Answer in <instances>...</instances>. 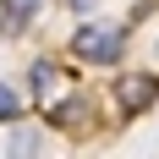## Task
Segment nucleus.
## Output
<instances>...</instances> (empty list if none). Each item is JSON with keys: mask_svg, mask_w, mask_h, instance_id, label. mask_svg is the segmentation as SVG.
Returning <instances> with one entry per match:
<instances>
[{"mask_svg": "<svg viewBox=\"0 0 159 159\" xmlns=\"http://www.w3.org/2000/svg\"><path fill=\"white\" fill-rule=\"evenodd\" d=\"M82 110H88V99L71 93V99H61V104H49V121H55V126H71V121H82Z\"/></svg>", "mask_w": 159, "mask_h": 159, "instance_id": "4", "label": "nucleus"}, {"mask_svg": "<svg viewBox=\"0 0 159 159\" xmlns=\"http://www.w3.org/2000/svg\"><path fill=\"white\" fill-rule=\"evenodd\" d=\"M16 115H22V93H16L11 82H0V126H6V121H16Z\"/></svg>", "mask_w": 159, "mask_h": 159, "instance_id": "5", "label": "nucleus"}, {"mask_svg": "<svg viewBox=\"0 0 159 159\" xmlns=\"http://www.w3.org/2000/svg\"><path fill=\"white\" fill-rule=\"evenodd\" d=\"M154 99H159V71H126V77L115 82V104H121V115L148 110Z\"/></svg>", "mask_w": 159, "mask_h": 159, "instance_id": "2", "label": "nucleus"}, {"mask_svg": "<svg viewBox=\"0 0 159 159\" xmlns=\"http://www.w3.org/2000/svg\"><path fill=\"white\" fill-rule=\"evenodd\" d=\"M71 55L88 66H115L126 55V28L121 22H82L77 39H71Z\"/></svg>", "mask_w": 159, "mask_h": 159, "instance_id": "1", "label": "nucleus"}, {"mask_svg": "<svg viewBox=\"0 0 159 159\" xmlns=\"http://www.w3.org/2000/svg\"><path fill=\"white\" fill-rule=\"evenodd\" d=\"M11 148H16V154H44V137H39L33 126H16L11 132Z\"/></svg>", "mask_w": 159, "mask_h": 159, "instance_id": "6", "label": "nucleus"}, {"mask_svg": "<svg viewBox=\"0 0 159 159\" xmlns=\"http://www.w3.org/2000/svg\"><path fill=\"white\" fill-rule=\"evenodd\" d=\"M44 6H49V0H0V33H11V39H16L33 16L44 11Z\"/></svg>", "mask_w": 159, "mask_h": 159, "instance_id": "3", "label": "nucleus"}, {"mask_svg": "<svg viewBox=\"0 0 159 159\" xmlns=\"http://www.w3.org/2000/svg\"><path fill=\"white\" fill-rule=\"evenodd\" d=\"M71 6H77V11H93V0H71Z\"/></svg>", "mask_w": 159, "mask_h": 159, "instance_id": "8", "label": "nucleus"}, {"mask_svg": "<svg viewBox=\"0 0 159 159\" xmlns=\"http://www.w3.org/2000/svg\"><path fill=\"white\" fill-rule=\"evenodd\" d=\"M49 82H61V71H55V66H49V61H39V66H33V88L44 93Z\"/></svg>", "mask_w": 159, "mask_h": 159, "instance_id": "7", "label": "nucleus"}]
</instances>
